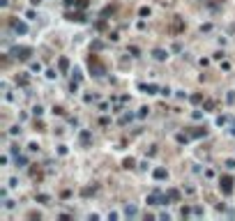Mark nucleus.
<instances>
[{"label":"nucleus","instance_id":"nucleus-1","mask_svg":"<svg viewBox=\"0 0 235 221\" xmlns=\"http://www.w3.org/2000/svg\"><path fill=\"white\" fill-rule=\"evenodd\" d=\"M219 184H221V191H224V194H231L233 191V177L231 175H224L219 180Z\"/></svg>","mask_w":235,"mask_h":221},{"label":"nucleus","instance_id":"nucleus-2","mask_svg":"<svg viewBox=\"0 0 235 221\" xmlns=\"http://www.w3.org/2000/svg\"><path fill=\"white\" fill-rule=\"evenodd\" d=\"M88 62H90V69H95V72H97V76H102V74H104V67L99 65L97 55H90V60H88Z\"/></svg>","mask_w":235,"mask_h":221},{"label":"nucleus","instance_id":"nucleus-3","mask_svg":"<svg viewBox=\"0 0 235 221\" xmlns=\"http://www.w3.org/2000/svg\"><path fill=\"white\" fill-rule=\"evenodd\" d=\"M14 55L19 58V60H26V58L30 55V49H26V46H21V49H14Z\"/></svg>","mask_w":235,"mask_h":221},{"label":"nucleus","instance_id":"nucleus-4","mask_svg":"<svg viewBox=\"0 0 235 221\" xmlns=\"http://www.w3.org/2000/svg\"><path fill=\"white\" fill-rule=\"evenodd\" d=\"M14 30L23 35V32H26V30H28V28H26V23H19V21H14Z\"/></svg>","mask_w":235,"mask_h":221},{"label":"nucleus","instance_id":"nucleus-5","mask_svg":"<svg viewBox=\"0 0 235 221\" xmlns=\"http://www.w3.org/2000/svg\"><path fill=\"white\" fill-rule=\"evenodd\" d=\"M166 55H168V53H166V51H161V49L155 51V58H157V60H166Z\"/></svg>","mask_w":235,"mask_h":221},{"label":"nucleus","instance_id":"nucleus-6","mask_svg":"<svg viewBox=\"0 0 235 221\" xmlns=\"http://www.w3.org/2000/svg\"><path fill=\"white\" fill-rule=\"evenodd\" d=\"M155 177L157 180H164V177H166V171H164V168H157V171H155Z\"/></svg>","mask_w":235,"mask_h":221},{"label":"nucleus","instance_id":"nucleus-7","mask_svg":"<svg viewBox=\"0 0 235 221\" xmlns=\"http://www.w3.org/2000/svg\"><path fill=\"white\" fill-rule=\"evenodd\" d=\"M67 67H69L67 58H60V72H67Z\"/></svg>","mask_w":235,"mask_h":221},{"label":"nucleus","instance_id":"nucleus-8","mask_svg":"<svg viewBox=\"0 0 235 221\" xmlns=\"http://www.w3.org/2000/svg\"><path fill=\"white\" fill-rule=\"evenodd\" d=\"M168 198H173V200H178V198H180V194H178V191H168Z\"/></svg>","mask_w":235,"mask_h":221},{"label":"nucleus","instance_id":"nucleus-9","mask_svg":"<svg viewBox=\"0 0 235 221\" xmlns=\"http://www.w3.org/2000/svg\"><path fill=\"white\" fill-rule=\"evenodd\" d=\"M125 168H134V159H125Z\"/></svg>","mask_w":235,"mask_h":221},{"label":"nucleus","instance_id":"nucleus-10","mask_svg":"<svg viewBox=\"0 0 235 221\" xmlns=\"http://www.w3.org/2000/svg\"><path fill=\"white\" fill-rule=\"evenodd\" d=\"M231 134H235V122H233V127H231Z\"/></svg>","mask_w":235,"mask_h":221},{"label":"nucleus","instance_id":"nucleus-11","mask_svg":"<svg viewBox=\"0 0 235 221\" xmlns=\"http://www.w3.org/2000/svg\"><path fill=\"white\" fill-rule=\"evenodd\" d=\"M30 2H35V5H37V2H39V0H30Z\"/></svg>","mask_w":235,"mask_h":221}]
</instances>
